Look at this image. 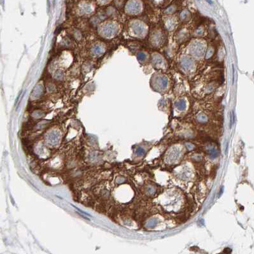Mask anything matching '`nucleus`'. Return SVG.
<instances>
[{"mask_svg": "<svg viewBox=\"0 0 254 254\" xmlns=\"http://www.w3.org/2000/svg\"><path fill=\"white\" fill-rule=\"evenodd\" d=\"M101 52V48H99V47H96L94 48L93 49V53L97 54H99Z\"/></svg>", "mask_w": 254, "mask_h": 254, "instance_id": "nucleus-1", "label": "nucleus"}, {"mask_svg": "<svg viewBox=\"0 0 254 254\" xmlns=\"http://www.w3.org/2000/svg\"><path fill=\"white\" fill-rule=\"evenodd\" d=\"M101 1H103V2H104V1H107V0H101Z\"/></svg>", "mask_w": 254, "mask_h": 254, "instance_id": "nucleus-2", "label": "nucleus"}]
</instances>
